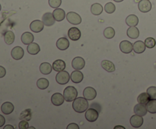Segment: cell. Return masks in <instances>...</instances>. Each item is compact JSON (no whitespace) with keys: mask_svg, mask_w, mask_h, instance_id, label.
Masks as SVG:
<instances>
[{"mask_svg":"<svg viewBox=\"0 0 156 129\" xmlns=\"http://www.w3.org/2000/svg\"><path fill=\"white\" fill-rule=\"evenodd\" d=\"M73 108L76 112L82 113V112H84L85 111H86L88 109V100H86L85 97H79V98H76L73 101Z\"/></svg>","mask_w":156,"mask_h":129,"instance_id":"cell-1","label":"cell"},{"mask_svg":"<svg viewBox=\"0 0 156 129\" xmlns=\"http://www.w3.org/2000/svg\"><path fill=\"white\" fill-rule=\"evenodd\" d=\"M63 96L66 102H73L77 98L78 91L74 87L69 86L65 88L63 92Z\"/></svg>","mask_w":156,"mask_h":129,"instance_id":"cell-2","label":"cell"},{"mask_svg":"<svg viewBox=\"0 0 156 129\" xmlns=\"http://www.w3.org/2000/svg\"><path fill=\"white\" fill-rule=\"evenodd\" d=\"M70 79V75L66 71H61L58 72L56 76V80L59 84H66L69 82Z\"/></svg>","mask_w":156,"mask_h":129,"instance_id":"cell-3","label":"cell"},{"mask_svg":"<svg viewBox=\"0 0 156 129\" xmlns=\"http://www.w3.org/2000/svg\"><path fill=\"white\" fill-rule=\"evenodd\" d=\"M66 19L70 24H75V25L79 24L82 22V18L80 15L73 12H70L66 14Z\"/></svg>","mask_w":156,"mask_h":129,"instance_id":"cell-4","label":"cell"},{"mask_svg":"<svg viewBox=\"0 0 156 129\" xmlns=\"http://www.w3.org/2000/svg\"><path fill=\"white\" fill-rule=\"evenodd\" d=\"M83 97L88 100H93L97 97V91L91 87H88L84 90Z\"/></svg>","mask_w":156,"mask_h":129,"instance_id":"cell-5","label":"cell"},{"mask_svg":"<svg viewBox=\"0 0 156 129\" xmlns=\"http://www.w3.org/2000/svg\"><path fill=\"white\" fill-rule=\"evenodd\" d=\"M98 118V112L94 109H87L85 112V118L90 122H94Z\"/></svg>","mask_w":156,"mask_h":129,"instance_id":"cell-6","label":"cell"},{"mask_svg":"<svg viewBox=\"0 0 156 129\" xmlns=\"http://www.w3.org/2000/svg\"><path fill=\"white\" fill-rule=\"evenodd\" d=\"M85 59L82 57H76L73 59L72 62V66L75 70H82L85 67Z\"/></svg>","mask_w":156,"mask_h":129,"instance_id":"cell-7","label":"cell"},{"mask_svg":"<svg viewBox=\"0 0 156 129\" xmlns=\"http://www.w3.org/2000/svg\"><path fill=\"white\" fill-rule=\"evenodd\" d=\"M139 10L143 13L149 12L152 9V3L149 0H141L138 4Z\"/></svg>","mask_w":156,"mask_h":129,"instance_id":"cell-8","label":"cell"},{"mask_svg":"<svg viewBox=\"0 0 156 129\" xmlns=\"http://www.w3.org/2000/svg\"><path fill=\"white\" fill-rule=\"evenodd\" d=\"M120 49L122 53L129 54L133 49V45L128 40H123L120 43Z\"/></svg>","mask_w":156,"mask_h":129,"instance_id":"cell-9","label":"cell"},{"mask_svg":"<svg viewBox=\"0 0 156 129\" xmlns=\"http://www.w3.org/2000/svg\"><path fill=\"white\" fill-rule=\"evenodd\" d=\"M55 18L53 17V13H50V12H47V13L44 14V15L42 16V21L44 23V25L47 26V27H50L54 24L55 23Z\"/></svg>","mask_w":156,"mask_h":129,"instance_id":"cell-10","label":"cell"},{"mask_svg":"<svg viewBox=\"0 0 156 129\" xmlns=\"http://www.w3.org/2000/svg\"><path fill=\"white\" fill-rule=\"evenodd\" d=\"M44 23L43 21H40V20H35V21H32L30 24V29L34 33H39V32L42 31L44 29Z\"/></svg>","mask_w":156,"mask_h":129,"instance_id":"cell-11","label":"cell"},{"mask_svg":"<svg viewBox=\"0 0 156 129\" xmlns=\"http://www.w3.org/2000/svg\"><path fill=\"white\" fill-rule=\"evenodd\" d=\"M24 51L21 46H15L12 49V53H11V55H12V57L15 60H19V59H22L23 56H24Z\"/></svg>","mask_w":156,"mask_h":129,"instance_id":"cell-12","label":"cell"},{"mask_svg":"<svg viewBox=\"0 0 156 129\" xmlns=\"http://www.w3.org/2000/svg\"><path fill=\"white\" fill-rule=\"evenodd\" d=\"M68 36L70 39L73 41L79 40L81 37V31L77 27H72L69 30Z\"/></svg>","mask_w":156,"mask_h":129,"instance_id":"cell-13","label":"cell"},{"mask_svg":"<svg viewBox=\"0 0 156 129\" xmlns=\"http://www.w3.org/2000/svg\"><path fill=\"white\" fill-rule=\"evenodd\" d=\"M64 101H65L64 96L62 95L60 93H56L51 97V102L54 106H60L64 103Z\"/></svg>","mask_w":156,"mask_h":129,"instance_id":"cell-14","label":"cell"},{"mask_svg":"<svg viewBox=\"0 0 156 129\" xmlns=\"http://www.w3.org/2000/svg\"><path fill=\"white\" fill-rule=\"evenodd\" d=\"M70 78H71L72 81L73 83H79L82 81L84 78V75L82 71H80V70H76V71H73L71 76H70Z\"/></svg>","mask_w":156,"mask_h":129,"instance_id":"cell-15","label":"cell"},{"mask_svg":"<svg viewBox=\"0 0 156 129\" xmlns=\"http://www.w3.org/2000/svg\"><path fill=\"white\" fill-rule=\"evenodd\" d=\"M143 116L139 115H134L130 118V124L133 127H140L143 125Z\"/></svg>","mask_w":156,"mask_h":129,"instance_id":"cell-16","label":"cell"},{"mask_svg":"<svg viewBox=\"0 0 156 129\" xmlns=\"http://www.w3.org/2000/svg\"><path fill=\"white\" fill-rule=\"evenodd\" d=\"M56 46L59 50H66L69 46V41L67 38L61 37L56 41Z\"/></svg>","mask_w":156,"mask_h":129,"instance_id":"cell-17","label":"cell"},{"mask_svg":"<svg viewBox=\"0 0 156 129\" xmlns=\"http://www.w3.org/2000/svg\"><path fill=\"white\" fill-rule=\"evenodd\" d=\"M53 15L56 21H62V20L65 19L66 16L65 11L62 8H59L53 11Z\"/></svg>","mask_w":156,"mask_h":129,"instance_id":"cell-18","label":"cell"},{"mask_svg":"<svg viewBox=\"0 0 156 129\" xmlns=\"http://www.w3.org/2000/svg\"><path fill=\"white\" fill-rule=\"evenodd\" d=\"M147 109H146V105L141 104V103H138L134 107V112L136 115H140V116H144L147 114Z\"/></svg>","mask_w":156,"mask_h":129,"instance_id":"cell-19","label":"cell"},{"mask_svg":"<svg viewBox=\"0 0 156 129\" xmlns=\"http://www.w3.org/2000/svg\"><path fill=\"white\" fill-rule=\"evenodd\" d=\"M146 44H145L144 42L143 41H136L133 43V50L136 53H138V54H140V53H144L145 50H146Z\"/></svg>","mask_w":156,"mask_h":129,"instance_id":"cell-20","label":"cell"},{"mask_svg":"<svg viewBox=\"0 0 156 129\" xmlns=\"http://www.w3.org/2000/svg\"><path fill=\"white\" fill-rule=\"evenodd\" d=\"M34 39V36L30 32H24L21 35V42L24 45H28V44L31 43V42H33Z\"/></svg>","mask_w":156,"mask_h":129,"instance_id":"cell-21","label":"cell"},{"mask_svg":"<svg viewBox=\"0 0 156 129\" xmlns=\"http://www.w3.org/2000/svg\"><path fill=\"white\" fill-rule=\"evenodd\" d=\"M53 69L56 71H63L66 68V62L63 60L61 59H57V60L54 61L53 63Z\"/></svg>","mask_w":156,"mask_h":129,"instance_id":"cell-22","label":"cell"},{"mask_svg":"<svg viewBox=\"0 0 156 129\" xmlns=\"http://www.w3.org/2000/svg\"><path fill=\"white\" fill-rule=\"evenodd\" d=\"M1 110L2 113L5 115H9L14 111V106L10 102H5L1 106Z\"/></svg>","mask_w":156,"mask_h":129,"instance_id":"cell-23","label":"cell"},{"mask_svg":"<svg viewBox=\"0 0 156 129\" xmlns=\"http://www.w3.org/2000/svg\"><path fill=\"white\" fill-rule=\"evenodd\" d=\"M101 66L108 72H114L116 69L115 65H114V63L112 62H111V61L108 60L102 61Z\"/></svg>","mask_w":156,"mask_h":129,"instance_id":"cell-24","label":"cell"},{"mask_svg":"<svg viewBox=\"0 0 156 129\" xmlns=\"http://www.w3.org/2000/svg\"><path fill=\"white\" fill-rule=\"evenodd\" d=\"M126 34L131 39H137L140 36V30L136 27H129V28L127 29Z\"/></svg>","mask_w":156,"mask_h":129,"instance_id":"cell-25","label":"cell"},{"mask_svg":"<svg viewBox=\"0 0 156 129\" xmlns=\"http://www.w3.org/2000/svg\"><path fill=\"white\" fill-rule=\"evenodd\" d=\"M27 49L29 54L30 55H37L41 51V48H40L39 45L36 42H31V43L28 44Z\"/></svg>","mask_w":156,"mask_h":129,"instance_id":"cell-26","label":"cell"},{"mask_svg":"<svg viewBox=\"0 0 156 129\" xmlns=\"http://www.w3.org/2000/svg\"><path fill=\"white\" fill-rule=\"evenodd\" d=\"M126 23L129 27H136L139 24V18L136 15H130L127 16L126 19Z\"/></svg>","mask_w":156,"mask_h":129,"instance_id":"cell-27","label":"cell"},{"mask_svg":"<svg viewBox=\"0 0 156 129\" xmlns=\"http://www.w3.org/2000/svg\"><path fill=\"white\" fill-rule=\"evenodd\" d=\"M53 66L49 62H44L40 65V71L43 74H49L51 73Z\"/></svg>","mask_w":156,"mask_h":129,"instance_id":"cell-28","label":"cell"},{"mask_svg":"<svg viewBox=\"0 0 156 129\" xmlns=\"http://www.w3.org/2000/svg\"><path fill=\"white\" fill-rule=\"evenodd\" d=\"M103 12V6L99 3H94L91 6V12L94 15H100Z\"/></svg>","mask_w":156,"mask_h":129,"instance_id":"cell-29","label":"cell"},{"mask_svg":"<svg viewBox=\"0 0 156 129\" xmlns=\"http://www.w3.org/2000/svg\"><path fill=\"white\" fill-rule=\"evenodd\" d=\"M4 40L8 45H11V44L13 43L14 41H15V34H14L13 32L11 31V30L5 32V33L4 34Z\"/></svg>","mask_w":156,"mask_h":129,"instance_id":"cell-30","label":"cell"},{"mask_svg":"<svg viewBox=\"0 0 156 129\" xmlns=\"http://www.w3.org/2000/svg\"><path fill=\"white\" fill-rule=\"evenodd\" d=\"M150 97H149V94L146 93H142L141 94H140L137 98V101H138L139 103H141V104L143 105H146L150 100Z\"/></svg>","mask_w":156,"mask_h":129,"instance_id":"cell-31","label":"cell"},{"mask_svg":"<svg viewBox=\"0 0 156 129\" xmlns=\"http://www.w3.org/2000/svg\"><path fill=\"white\" fill-rule=\"evenodd\" d=\"M146 106L148 112L152 114L156 113V100H150Z\"/></svg>","mask_w":156,"mask_h":129,"instance_id":"cell-32","label":"cell"},{"mask_svg":"<svg viewBox=\"0 0 156 129\" xmlns=\"http://www.w3.org/2000/svg\"><path fill=\"white\" fill-rule=\"evenodd\" d=\"M37 86L39 89L45 90L49 87V80L46 78H40L37 81Z\"/></svg>","mask_w":156,"mask_h":129,"instance_id":"cell-33","label":"cell"},{"mask_svg":"<svg viewBox=\"0 0 156 129\" xmlns=\"http://www.w3.org/2000/svg\"><path fill=\"white\" fill-rule=\"evenodd\" d=\"M104 36L107 38V39H112L114 36H115V30L113 27H108L105 29L104 30Z\"/></svg>","mask_w":156,"mask_h":129,"instance_id":"cell-34","label":"cell"},{"mask_svg":"<svg viewBox=\"0 0 156 129\" xmlns=\"http://www.w3.org/2000/svg\"><path fill=\"white\" fill-rule=\"evenodd\" d=\"M20 119L25 120V121H30L31 119V110L29 109H25L23 111L20 115Z\"/></svg>","mask_w":156,"mask_h":129,"instance_id":"cell-35","label":"cell"},{"mask_svg":"<svg viewBox=\"0 0 156 129\" xmlns=\"http://www.w3.org/2000/svg\"><path fill=\"white\" fill-rule=\"evenodd\" d=\"M115 5L112 2H108L105 6V11L108 14H112L115 12Z\"/></svg>","mask_w":156,"mask_h":129,"instance_id":"cell-36","label":"cell"},{"mask_svg":"<svg viewBox=\"0 0 156 129\" xmlns=\"http://www.w3.org/2000/svg\"><path fill=\"white\" fill-rule=\"evenodd\" d=\"M144 42L145 44H146V46L149 49H152L153 47H155L156 45L155 39L152 37L146 38Z\"/></svg>","mask_w":156,"mask_h":129,"instance_id":"cell-37","label":"cell"},{"mask_svg":"<svg viewBox=\"0 0 156 129\" xmlns=\"http://www.w3.org/2000/svg\"><path fill=\"white\" fill-rule=\"evenodd\" d=\"M146 92L149 94L151 100H156V87H150L148 88Z\"/></svg>","mask_w":156,"mask_h":129,"instance_id":"cell-38","label":"cell"},{"mask_svg":"<svg viewBox=\"0 0 156 129\" xmlns=\"http://www.w3.org/2000/svg\"><path fill=\"white\" fill-rule=\"evenodd\" d=\"M48 2L50 7L53 8H57L62 4V0H48Z\"/></svg>","mask_w":156,"mask_h":129,"instance_id":"cell-39","label":"cell"},{"mask_svg":"<svg viewBox=\"0 0 156 129\" xmlns=\"http://www.w3.org/2000/svg\"><path fill=\"white\" fill-rule=\"evenodd\" d=\"M29 124L27 121H25V120H22L19 122V124H18V127L20 129H26L29 127Z\"/></svg>","mask_w":156,"mask_h":129,"instance_id":"cell-40","label":"cell"},{"mask_svg":"<svg viewBox=\"0 0 156 129\" xmlns=\"http://www.w3.org/2000/svg\"><path fill=\"white\" fill-rule=\"evenodd\" d=\"M67 129H79V126L76 123H71L67 126Z\"/></svg>","mask_w":156,"mask_h":129,"instance_id":"cell-41","label":"cell"},{"mask_svg":"<svg viewBox=\"0 0 156 129\" xmlns=\"http://www.w3.org/2000/svg\"><path fill=\"white\" fill-rule=\"evenodd\" d=\"M6 74V70L4 67L0 66V78L5 77V75Z\"/></svg>","mask_w":156,"mask_h":129,"instance_id":"cell-42","label":"cell"},{"mask_svg":"<svg viewBox=\"0 0 156 129\" xmlns=\"http://www.w3.org/2000/svg\"><path fill=\"white\" fill-rule=\"evenodd\" d=\"M5 122V119L4 116L0 115V127H2V125H4Z\"/></svg>","mask_w":156,"mask_h":129,"instance_id":"cell-43","label":"cell"},{"mask_svg":"<svg viewBox=\"0 0 156 129\" xmlns=\"http://www.w3.org/2000/svg\"><path fill=\"white\" fill-rule=\"evenodd\" d=\"M8 128H10V129H14L13 126H12L11 124H8V125L5 126L4 129H8Z\"/></svg>","mask_w":156,"mask_h":129,"instance_id":"cell-44","label":"cell"},{"mask_svg":"<svg viewBox=\"0 0 156 129\" xmlns=\"http://www.w3.org/2000/svg\"><path fill=\"white\" fill-rule=\"evenodd\" d=\"M118 128L125 129V127H123V126H120V125H118V126H116V127H114V129H118Z\"/></svg>","mask_w":156,"mask_h":129,"instance_id":"cell-45","label":"cell"},{"mask_svg":"<svg viewBox=\"0 0 156 129\" xmlns=\"http://www.w3.org/2000/svg\"><path fill=\"white\" fill-rule=\"evenodd\" d=\"M114 2H123V0H114Z\"/></svg>","mask_w":156,"mask_h":129,"instance_id":"cell-46","label":"cell"},{"mask_svg":"<svg viewBox=\"0 0 156 129\" xmlns=\"http://www.w3.org/2000/svg\"><path fill=\"white\" fill-rule=\"evenodd\" d=\"M1 8H2V7H1V5H0V11H1Z\"/></svg>","mask_w":156,"mask_h":129,"instance_id":"cell-47","label":"cell"}]
</instances>
